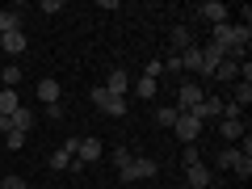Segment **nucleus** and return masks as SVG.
Masks as SVG:
<instances>
[{"label": "nucleus", "instance_id": "nucleus-11", "mask_svg": "<svg viewBox=\"0 0 252 189\" xmlns=\"http://www.w3.org/2000/svg\"><path fill=\"white\" fill-rule=\"evenodd\" d=\"M185 181H189V189H210V168H206V164H189Z\"/></svg>", "mask_w": 252, "mask_h": 189}, {"label": "nucleus", "instance_id": "nucleus-19", "mask_svg": "<svg viewBox=\"0 0 252 189\" xmlns=\"http://www.w3.org/2000/svg\"><path fill=\"white\" fill-rule=\"evenodd\" d=\"M135 97H139V101H152V97H156V76H143V80L135 84Z\"/></svg>", "mask_w": 252, "mask_h": 189}, {"label": "nucleus", "instance_id": "nucleus-5", "mask_svg": "<svg viewBox=\"0 0 252 189\" xmlns=\"http://www.w3.org/2000/svg\"><path fill=\"white\" fill-rule=\"evenodd\" d=\"M172 130H177V139H181V143H198V135H202V122H198V118H189V114H177Z\"/></svg>", "mask_w": 252, "mask_h": 189}, {"label": "nucleus", "instance_id": "nucleus-33", "mask_svg": "<svg viewBox=\"0 0 252 189\" xmlns=\"http://www.w3.org/2000/svg\"><path fill=\"white\" fill-rule=\"evenodd\" d=\"M42 13H63V0H42Z\"/></svg>", "mask_w": 252, "mask_h": 189}, {"label": "nucleus", "instance_id": "nucleus-21", "mask_svg": "<svg viewBox=\"0 0 252 189\" xmlns=\"http://www.w3.org/2000/svg\"><path fill=\"white\" fill-rule=\"evenodd\" d=\"M17 105H21V101H17V89H4V93H0V114H13Z\"/></svg>", "mask_w": 252, "mask_h": 189}, {"label": "nucleus", "instance_id": "nucleus-18", "mask_svg": "<svg viewBox=\"0 0 252 189\" xmlns=\"http://www.w3.org/2000/svg\"><path fill=\"white\" fill-rule=\"evenodd\" d=\"M219 130H223V139L231 143V139L244 135V118H223V122H219Z\"/></svg>", "mask_w": 252, "mask_h": 189}, {"label": "nucleus", "instance_id": "nucleus-26", "mask_svg": "<svg viewBox=\"0 0 252 189\" xmlns=\"http://www.w3.org/2000/svg\"><path fill=\"white\" fill-rule=\"evenodd\" d=\"M235 156H240V152H235V147H223V152H219V168H231V164H235Z\"/></svg>", "mask_w": 252, "mask_h": 189}, {"label": "nucleus", "instance_id": "nucleus-31", "mask_svg": "<svg viewBox=\"0 0 252 189\" xmlns=\"http://www.w3.org/2000/svg\"><path fill=\"white\" fill-rule=\"evenodd\" d=\"M164 72H172V76H181V55H168V59H164Z\"/></svg>", "mask_w": 252, "mask_h": 189}, {"label": "nucleus", "instance_id": "nucleus-6", "mask_svg": "<svg viewBox=\"0 0 252 189\" xmlns=\"http://www.w3.org/2000/svg\"><path fill=\"white\" fill-rule=\"evenodd\" d=\"M189 118H198V122H202V126H206V122H210V118H223V101H219V97H202V101H198V105L189 109Z\"/></svg>", "mask_w": 252, "mask_h": 189}, {"label": "nucleus", "instance_id": "nucleus-13", "mask_svg": "<svg viewBox=\"0 0 252 189\" xmlns=\"http://www.w3.org/2000/svg\"><path fill=\"white\" fill-rule=\"evenodd\" d=\"M210 42L227 51V46L235 42V26H231V21H223V26H210Z\"/></svg>", "mask_w": 252, "mask_h": 189}, {"label": "nucleus", "instance_id": "nucleus-34", "mask_svg": "<svg viewBox=\"0 0 252 189\" xmlns=\"http://www.w3.org/2000/svg\"><path fill=\"white\" fill-rule=\"evenodd\" d=\"M240 114H244V109L235 105V101H227V105H223V118H240Z\"/></svg>", "mask_w": 252, "mask_h": 189}, {"label": "nucleus", "instance_id": "nucleus-16", "mask_svg": "<svg viewBox=\"0 0 252 189\" xmlns=\"http://www.w3.org/2000/svg\"><path fill=\"white\" fill-rule=\"evenodd\" d=\"M38 97H42L46 105H55V101H63V93H59V80H38Z\"/></svg>", "mask_w": 252, "mask_h": 189}, {"label": "nucleus", "instance_id": "nucleus-12", "mask_svg": "<svg viewBox=\"0 0 252 189\" xmlns=\"http://www.w3.org/2000/svg\"><path fill=\"white\" fill-rule=\"evenodd\" d=\"M0 46H4V55H21L26 51V30H13V34H0Z\"/></svg>", "mask_w": 252, "mask_h": 189}, {"label": "nucleus", "instance_id": "nucleus-30", "mask_svg": "<svg viewBox=\"0 0 252 189\" xmlns=\"http://www.w3.org/2000/svg\"><path fill=\"white\" fill-rule=\"evenodd\" d=\"M0 189H30L21 177H0Z\"/></svg>", "mask_w": 252, "mask_h": 189}, {"label": "nucleus", "instance_id": "nucleus-25", "mask_svg": "<svg viewBox=\"0 0 252 189\" xmlns=\"http://www.w3.org/2000/svg\"><path fill=\"white\" fill-rule=\"evenodd\" d=\"M0 80H4V89H17V80H21V67H4V76H0Z\"/></svg>", "mask_w": 252, "mask_h": 189}, {"label": "nucleus", "instance_id": "nucleus-20", "mask_svg": "<svg viewBox=\"0 0 252 189\" xmlns=\"http://www.w3.org/2000/svg\"><path fill=\"white\" fill-rule=\"evenodd\" d=\"M231 168H235V177H240V181H248V177H252V156H244V152H240Z\"/></svg>", "mask_w": 252, "mask_h": 189}, {"label": "nucleus", "instance_id": "nucleus-35", "mask_svg": "<svg viewBox=\"0 0 252 189\" xmlns=\"http://www.w3.org/2000/svg\"><path fill=\"white\" fill-rule=\"evenodd\" d=\"M13 126H9V114H0V135H9Z\"/></svg>", "mask_w": 252, "mask_h": 189}, {"label": "nucleus", "instance_id": "nucleus-10", "mask_svg": "<svg viewBox=\"0 0 252 189\" xmlns=\"http://www.w3.org/2000/svg\"><path fill=\"white\" fill-rule=\"evenodd\" d=\"M101 89H105V93H114V97H126V89H130V76H126L122 67H114V72H109V80L101 84Z\"/></svg>", "mask_w": 252, "mask_h": 189}, {"label": "nucleus", "instance_id": "nucleus-15", "mask_svg": "<svg viewBox=\"0 0 252 189\" xmlns=\"http://www.w3.org/2000/svg\"><path fill=\"white\" fill-rule=\"evenodd\" d=\"M172 46H177V55L189 51V46H193V30L189 26H172Z\"/></svg>", "mask_w": 252, "mask_h": 189}, {"label": "nucleus", "instance_id": "nucleus-28", "mask_svg": "<svg viewBox=\"0 0 252 189\" xmlns=\"http://www.w3.org/2000/svg\"><path fill=\"white\" fill-rule=\"evenodd\" d=\"M130 160H135V156L126 152V147H114V164H118V168H126V164H130Z\"/></svg>", "mask_w": 252, "mask_h": 189}, {"label": "nucleus", "instance_id": "nucleus-29", "mask_svg": "<svg viewBox=\"0 0 252 189\" xmlns=\"http://www.w3.org/2000/svg\"><path fill=\"white\" fill-rule=\"evenodd\" d=\"M189 164H202V152L193 143H185V168H189Z\"/></svg>", "mask_w": 252, "mask_h": 189}, {"label": "nucleus", "instance_id": "nucleus-14", "mask_svg": "<svg viewBox=\"0 0 252 189\" xmlns=\"http://www.w3.org/2000/svg\"><path fill=\"white\" fill-rule=\"evenodd\" d=\"M181 72H198V76H202V46L181 51Z\"/></svg>", "mask_w": 252, "mask_h": 189}, {"label": "nucleus", "instance_id": "nucleus-27", "mask_svg": "<svg viewBox=\"0 0 252 189\" xmlns=\"http://www.w3.org/2000/svg\"><path fill=\"white\" fill-rule=\"evenodd\" d=\"M4 147H9V152H17V147H26V135H17V130H9V135H4Z\"/></svg>", "mask_w": 252, "mask_h": 189}, {"label": "nucleus", "instance_id": "nucleus-17", "mask_svg": "<svg viewBox=\"0 0 252 189\" xmlns=\"http://www.w3.org/2000/svg\"><path fill=\"white\" fill-rule=\"evenodd\" d=\"M215 80H240V63H235L231 55H227V59L215 67Z\"/></svg>", "mask_w": 252, "mask_h": 189}, {"label": "nucleus", "instance_id": "nucleus-3", "mask_svg": "<svg viewBox=\"0 0 252 189\" xmlns=\"http://www.w3.org/2000/svg\"><path fill=\"white\" fill-rule=\"evenodd\" d=\"M93 105L105 109L109 118H122L126 114V97H114V93H105V89H93Z\"/></svg>", "mask_w": 252, "mask_h": 189}, {"label": "nucleus", "instance_id": "nucleus-2", "mask_svg": "<svg viewBox=\"0 0 252 189\" xmlns=\"http://www.w3.org/2000/svg\"><path fill=\"white\" fill-rule=\"evenodd\" d=\"M118 172H122V181H143V177H156L160 164H156L152 156H135V160L126 164V168H118Z\"/></svg>", "mask_w": 252, "mask_h": 189}, {"label": "nucleus", "instance_id": "nucleus-24", "mask_svg": "<svg viewBox=\"0 0 252 189\" xmlns=\"http://www.w3.org/2000/svg\"><path fill=\"white\" fill-rule=\"evenodd\" d=\"M248 101H252V84H244V80H235V105H248Z\"/></svg>", "mask_w": 252, "mask_h": 189}, {"label": "nucleus", "instance_id": "nucleus-23", "mask_svg": "<svg viewBox=\"0 0 252 189\" xmlns=\"http://www.w3.org/2000/svg\"><path fill=\"white\" fill-rule=\"evenodd\" d=\"M172 122H177V109H172V105H160V109H156V126H168V130H172Z\"/></svg>", "mask_w": 252, "mask_h": 189}, {"label": "nucleus", "instance_id": "nucleus-8", "mask_svg": "<svg viewBox=\"0 0 252 189\" xmlns=\"http://www.w3.org/2000/svg\"><path fill=\"white\" fill-rule=\"evenodd\" d=\"M72 160H76V139H67L63 147H55V152H51V168H55V172L72 168Z\"/></svg>", "mask_w": 252, "mask_h": 189}, {"label": "nucleus", "instance_id": "nucleus-9", "mask_svg": "<svg viewBox=\"0 0 252 189\" xmlns=\"http://www.w3.org/2000/svg\"><path fill=\"white\" fill-rule=\"evenodd\" d=\"M198 13H202L206 21H210V26H223V21H227V13H231V9H227L223 0H206V4H202Z\"/></svg>", "mask_w": 252, "mask_h": 189}, {"label": "nucleus", "instance_id": "nucleus-32", "mask_svg": "<svg viewBox=\"0 0 252 189\" xmlns=\"http://www.w3.org/2000/svg\"><path fill=\"white\" fill-rule=\"evenodd\" d=\"M63 114H67V109H63V101H55V105H46V118H51V122H59Z\"/></svg>", "mask_w": 252, "mask_h": 189}, {"label": "nucleus", "instance_id": "nucleus-7", "mask_svg": "<svg viewBox=\"0 0 252 189\" xmlns=\"http://www.w3.org/2000/svg\"><path fill=\"white\" fill-rule=\"evenodd\" d=\"M34 122H38V118H34V109H26V105H17V109L9 114V126L17 130V135H30V130H34Z\"/></svg>", "mask_w": 252, "mask_h": 189}, {"label": "nucleus", "instance_id": "nucleus-22", "mask_svg": "<svg viewBox=\"0 0 252 189\" xmlns=\"http://www.w3.org/2000/svg\"><path fill=\"white\" fill-rule=\"evenodd\" d=\"M21 30V13H0V34H13Z\"/></svg>", "mask_w": 252, "mask_h": 189}, {"label": "nucleus", "instance_id": "nucleus-4", "mask_svg": "<svg viewBox=\"0 0 252 189\" xmlns=\"http://www.w3.org/2000/svg\"><path fill=\"white\" fill-rule=\"evenodd\" d=\"M101 152H105V143L101 139H76V164H97L101 160Z\"/></svg>", "mask_w": 252, "mask_h": 189}, {"label": "nucleus", "instance_id": "nucleus-1", "mask_svg": "<svg viewBox=\"0 0 252 189\" xmlns=\"http://www.w3.org/2000/svg\"><path fill=\"white\" fill-rule=\"evenodd\" d=\"M202 97H206V89H202L198 80H185V84L177 89V105H172V109H177V114H189V109L198 105Z\"/></svg>", "mask_w": 252, "mask_h": 189}]
</instances>
